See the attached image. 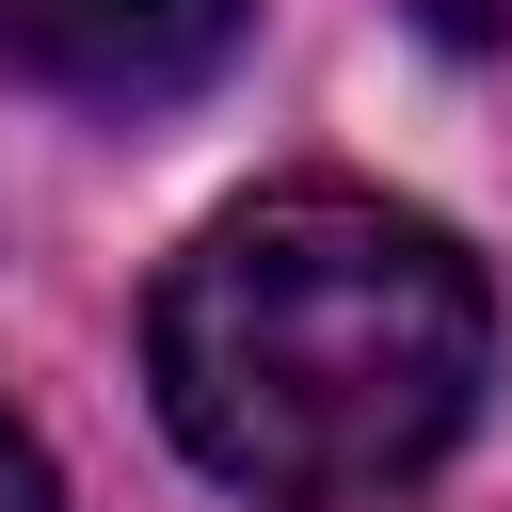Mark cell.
<instances>
[{"mask_svg": "<svg viewBox=\"0 0 512 512\" xmlns=\"http://www.w3.org/2000/svg\"><path fill=\"white\" fill-rule=\"evenodd\" d=\"M144 368H160V416L208 480H240L272 512H368L464 448L480 368H496V304L432 208L256 192L160 272Z\"/></svg>", "mask_w": 512, "mask_h": 512, "instance_id": "1", "label": "cell"}, {"mask_svg": "<svg viewBox=\"0 0 512 512\" xmlns=\"http://www.w3.org/2000/svg\"><path fill=\"white\" fill-rule=\"evenodd\" d=\"M0 512H64V496H48V464H32V432H16V416H0Z\"/></svg>", "mask_w": 512, "mask_h": 512, "instance_id": "3", "label": "cell"}, {"mask_svg": "<svg viewBox=\"0 0 512 512\" xmlns=\"http://www.w3.org/2000/svg\"><path fill=\"white\" fill-rule=\"evenodd\" d=\"M256 0H0V48L48 80V96H96V112H144V96H192L224 48H240Z\"/></svg>", "mask_w": 512, "mask_h": 512, "instance_id": "2", "label": "cell"}]
</instances>
